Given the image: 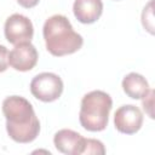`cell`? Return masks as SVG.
I'll return each mask as SVG.
<instances>
[{
    "label": "cell",
    "instance_id": "ba28073f",
    "mask_svg": "<svg viewBox=\"0 0 155 155\" xmlns=\"http://www.w3.org/2000/svg\"><path fill=\"white\" fill-rule=\"evenodd\" d=\"M53 144L56 149L62 154L82 155L85 148V138L73 130L63 128L54 133Z\"/></svg>",
    "mask_w": 155,
    "mask_h": 155
},
{
    "label": "cell",
    "instance_id": "3957f363",
    "mask_svg": "<svg viewBox=\"0 0 155 155\" xmlns=\"http://www.w3.org/2000/svg\"><path fill=\"white\" fill-rule=\"evenodd\" d=\"M111 108L113 99L107 92L94 90L86 93L81 99L79 113L80 125L91 132L103 131L108 126Z\"/></svg>",
    "mask_w": 155,
    "mask_h": 155
},
{
    "label": "cell",
    "instance_id": "30bf717a",
    "mask_svg": "<svg viewBox=\"0 0 155 155\" xmlns=\"http://www.w3.org/2000/svg\"><path fill=\"white\" fill-rule=\"evenodd\" d=\"M121 85H122L124 92L133 99H142L150 91V87H149L147 79L138 73L127 74L122 79Z\"/></svg>",
    "mask_w": 155,
    "mask_h": 155
},
{
    "label": "cell",
    "instance_id": "4fadbf2b",
    "mask_svg": "<svg viewBox=\"0 0 155 155\" xmlns=\"http://www.w3.org/2000/svg\"><path fill=\"white\" fill-rule=\"evenodd\" d=\"M8 67V50L6 46L0 45V73L5 71Z\"/></svg>",
    "mask_w": 155,
    "mask_h": 155
},
{
    "label": "cell",
    "instance_id": "5b68a950",
    "mask_svg": "<svg viewBox=\"0 0 155 155\" xmlns=\"http://www.w3.org/2000/svg\"><path fill=\"white\" fill-rule=\"evenodd\" d=\"M4 34L6 40L17 45L21 42H30L34 35V27L31 21L21 13H13L7 17L4 25Z\"/></svg>",
    "mask_w": 155,
    "mask_h": 155
},
{
    "label": "cell",
    "instance_id": "8992f818",
    "mask_svg": "<svg viewBox=\"0 0 155 155\" xmlns=\"http://www.w3.org/2000/svg\"><path fill=\"white\" fill-rule=\"evenodd\" d=\"M115 128L125 134L138 132L143 125V114L140 109L133 104H125L116 109L114 114Z\"/></svg>",
    "mask_w": 155,
    "mask_h": 155
},
{
    "label": "cell",
    "instance_id": "7c38bea8",
    "mask_svg": "<svg viewBox=\"0 0 155 155\" xmlns=\"http://www.w3.org/2000/svg\"><path fill=\"white\" fill-rule=\"evenodd\" d=\"M153 97H154V90H150L148 92V94L145 97H143V108L144 110L147 111V114L149 115V117H154V114H153Z\"/></svg>",
    "mask_w": 155,
    "mask_h": 155
},
{
    "label": "cell",
    "instance_id": "7a4b0ae2",
    "mask_svg": "<svg viewBox=\"0 0 155 155\" xmlns=\"http://www.w3.org/2000/svg\"><path fill=\"white\" fill-rule=\"evenodd\" d=\"M42 35L47 51L56 57L71 54L84 44L82 36L74 30L70 21L63 15L48 17L44 23Z\"/></svg>",
    "mask_w": 155,
    "mask_h": 155
},
{
    "label": "cell",
    "instance_id": "9c48e42d",
    "mask_svg": "<svg viewBox=\"0 0 155 155\" xmlns=\"http://www.w3.org/2000/svg\"><path fill=\"white\" fill-rule=\"evenodd\" d=\"M75 18L84 24H91L99 19L103 12L102 0H75L73 5Z\"/></svg>",
    "mask_w": 155,
    "mask_h": 155
},
{
    "label": "cell",
    "instance_id": "277c9868",
    "mask_svg": "<svg viewBox=\"0 0 155 155\" xmlns=\"http://www.w3.org/2000/svg\"><path fill=\"white\" fill-rule=\"evenodd\" d=\"M64 85L62 79L50 71L40 73L33 78L30 81V92L31 94L45 103L53 102L58 99L63 92Z\"/></svg>",
    "mask_w": 155,
    "mask_h": 155
},
{
    "label": "cell",
    "instance_id": "5bb4252c",
    "mask_svg": "<svg viewBox=\"0 0 155 155\" xmlns=\"http://www.w3.org/2000/svg\"><path fill=\"white\" fill-rule=\"evenodd\" d=\"M40 0H17V2L24 8H31L39 4Z\"/></svg>",
    "mask_w": 155,
    "mask_h": 155
},
{
    "label": "cell",
    "instance_id": "52a82bcc",
    "mask_svg": "<svg viewBox=\"0 0 155 155\" xmlns=\"http://www.w3.org/2000/svg\"><path fill=\"white\" fill-rule=\"evenodd\" d=\"M38 51L31 42H21L8 52V64L18 71L31 70L38 63Z\"/></svg>",
    "mask_w": 155,
    "mask_h": 155
},
{
    "label": "cell",
    "instance_id": "6da1fadb",
    "mask_svg": "<svg viewBox=\"0 0 155 155\" xmlns=\"http://www.w3.org/2000/svg\"><path fill=\"white\" fill-rule=\"evenodd\" d=\"M6 131L17 143H30L40 132V122L31 103L21 96L6 97L2 102Z\"/></svg>",
    "mask_w": 155,
    "mask_h": 155
},
{
    "label": "cell",
    "instance_id": "8fae6325",
    "mask_svg": "<svg viewBox=\"0 0 155 155\" xmlns=\"http://www.w3.org/2000/svg\"><path fill=\"white\" fill-rule=\"evenodd\" d=\"M84 154H105V148L103 143L98 139L93 138H85V148H84Z\"/></svg>",
    "mask_w": 155,
    "mask_h": 155
}]
</instances>
